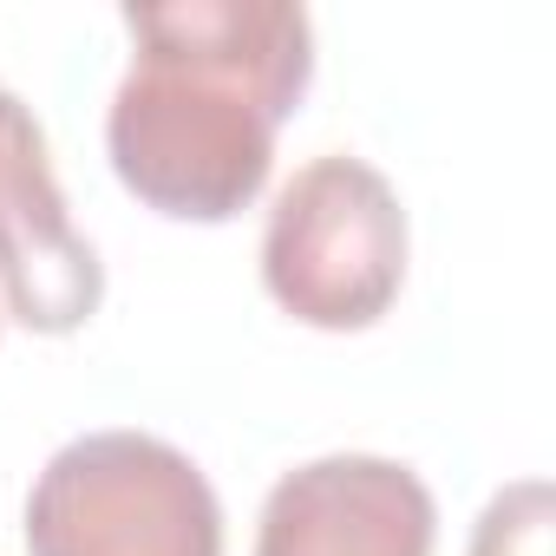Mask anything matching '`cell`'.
<instances>
[{
    "label": "cell",
    "instance_id": "6da1fadb",
    "mask_svg": "<svg viewBox=\"0 0 556 556\" xmlns=\"http://www.w3.org/2000/svg\"><path fill=\"white\" fill-rule=\"evenodd\" d=\"M131 66L105 112L118 184L177 223L242 216L315 79V21L295 0L125 8Z\"/></svg>",
    "mask_w": 556,
    "mask_h": 556
},
{
    "label": "cell",
    "instance_id": "5b68a950",
    "mask_svg": "<svg viewBox=\"0 0 556 556\" xmlns=\"http://www.w3.org/2000/svg\"><path fill=\"white\" fill-rule=\"evenodd\" d=\"M432 491L413 465L374 452H334L275 478L255 556H432Z\"/></svg>",
    "mask_w": 556,
    "mask_h": 556
},
{
    "label": "cell",
    "instance_id": "8992f818",
    "mask_svg": "<svg viewBox=\"0 0 556 556\" xmlns=\"http://www.w3.org/2000/svg\"><path fill=\"white\" fill-rule=\"evenodd\" d=\"M549 530H556L549 478H517L478 510L465 556H549Z\"/></svg>",
    "mask_w": 556,
    "mask_h": 556
},
{
    "label": "cell",
    "instance_id": "7a4b0ae2",
    "mask_svg": "<svg viewBox=\"0 0 556 556\" xmlns=\"http://www.w3.org/2000/svg\"><path fill=\"white\" fill-rule=\"evenodd\" d=\"M262 282L302 328H374L406 282V210L367 157L302 164L262 229Z\"/></svg>",
    "mask_w": 556,
    "mask_h": 556
},
{
    "label": "cell",
    "instance_id": "277c9868",
    "mask_svg": "<svg viewBox=\"0 0 556 556\" xmlns=\"http://www.w3.org/2000/svg\"><path fill=\"white\" fill-rule=\"evenodd\" d=\"M0 295L34 334H73L105 302V262L73 229L40 118L0 86Z\"/></svg>",
    "mask_w": 556,
    "mask_h": 556
},
{
    "label": "cell",
    "instance_id": "3957f363",
    "mask_svg": "<svg viewBox=\"0 0 556 556\" xmlns=\"http://www.w3.org/2000/svg\"><path fill=\"white\" fill-rule=\"evenodd\" d=\"M27 556H223V504L170 439L86 432L27 491Z\"/></svg>",
    "mask_w": 556,
    "mask_h": 556
}]
</instances>
